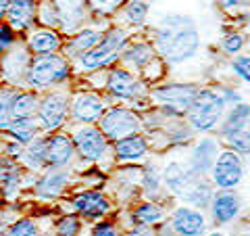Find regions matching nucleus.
I'll use <instances>...</instances> for the list:
<instances>
[{"mask_svg":"<svg viewBox=\"0 0 250 236\" xmlns=\"http://www.w3.org/2000/svg\"><path fill=\"white\" fill-rule=\"evenodd\" d=\"M88 236H119V230H117L115 222H111V219H100V222L92 226Z\"/></svg>","mask_w":250,"mask_h":236,"instance_id":"49530a36","label":"nucleus"},{"mask_svg":"<svg viewBox=\"0 0 250 236\" xmlns=\"http://www.w3.org/2000/svg\"><path fill=\"white\" fill-rule=\"evenodd\" d=\"M244 176H246L244 157H240L231 148L223 146L208 174V180L213 182V186L217 190H236L244 182Z\"/></svg>","mask_w":250,"mask_h":236,"instance_id":"9d476101","label":"nucleus"},{"mask_svg":"<svg viewBox=\"0 0 250 236\" xmlns=\"http://www.w3.org/2000/svg\"><path fill=\"white\" fill-rule=\"evenodd\" d=\"M159 132L163 134L167 146H186V144L194 142V138H196V132L190 128L186 117L184 119H169Z\"/></svg>","mask_w":250,"mask_h":236,"instance_id":"2f4dec72","label":"nucleus"},{"mask_svg":"<svg viewBox=\"0 0 250 236\" xmlns=\"http://www.w3.org/2000/svg\"><path fill=\"white\" fill-rule=\"evenodd\" d=\"M125 4V0H88L90 15H100V17H108V15H117L119 9Z\"/></svg>","mask_w":250,"mask_h":236,"instance_id":"79ce46f5","label":"nucleus"},{"mask_svg":"<svg viewBox=\"0 0 250 236\" xmlns=\"http://www.w3.org/2000/svg\"><path fill=\"white\" fill-rule=\"evenodd\" d=\"M167 224L175 232V236H205L208 219L205 215V211L179 203V205H175L169 211Z\"/></svg>","mask_w":250,"mask_h":236,"instance_id":"2eb2a0df","label":"nucleus"},{"mask_svg":"<svg viewBox=\"0 0 250 236\" xmlns=\"http://www.w3.org/2000/svg\"><path fill=\"white\" fill-rule=\"evenodd\" d=\"M31 63V54L23 40H17L11 50H6L0 57V71H2V80L9 82L13 88H23L27 77V69Z\"/></svg>","mask_w":250,"mask_h":236,"instance_id":"4468645a","label":"nucleus"},{"mask_svg":"<svg viewBox=\"0 0 250 236\" xmlns=\"http://www.w3.org/2000/svg\"><path fill=\"white\" fill-rule=\"evenodd\" d=\"M140 194L146 201H156L159 203L165 196V186H163V176L159 165L154 163V159H146L140 167Z\"/></svg>","mask_w":250,"mask_h":236,"instance_id":"cd10ccee","label":"nucleus"},{"mask_svg":"<svg viewBox=\"0 0 250 236\" xmlns=\"http://www.w3.org/2000/svg\"><path fill=\"white\" fill-rule=\"evenodd\" d=\"M215 190L217 188L213 186V182H210L208 178H196L194 184L186 190V194L179 199V203H182V205H190L194 209H200V211H207L210 207Z\"/></svg>","mask_w":250,"mask_h":236,"instance_id":"c756f323","label":"nucleus"},{"mask_svg":"<svg viewBox=\"0 0 250 236\" xmlns=\"http://www.w3.org/2000/svg\"><path fill=\"white\" fill-rule=\"evenodd\" d=\"M131 40V31L123 25H111L104 29L100 42L94 46L92 50L82 54L77 59V67L83 73H96V71H106L113 65H117L121 59L123 48Z\"/></svg>","mask_w":250,"mask_h":236,"instance_id":"7ed1b4c3","label":"nucleus"},{"mask_svg":"<svg viewBox=\"0 0 250 236\" xmlns=\"http://www.w3.org/2000/svg\"><path fill=\"white\" fill-rule=\"evenodd\" d=\"M167 63L163 61L159 54H156V57L148 63V65L142 69V73H140V77H142V80L148 84V86H156V84H161V80L163 77H165V73H167Z\"/></svg>","mask_w":250,"mask_h":236,"instance_id":"ea45409f","label":"nucleus"},{"mask_svg":"<svg viewBox=\"0 0 250 236\" xmlns=\"http://www.w3.org/2000/svg\"><path fill=\"white\" fill-rule=\"evenodd\" d=\"M244 201L236 190H215L213 201H210V219L217 226H228L231 222H236Z\"/></svg>","mask_w":250,"mask_h":236,"instance_id":"6ab92c4d","label":"nucleus"},{"mask_svg":"<svg viewBox=\"0 0 250 236\" xmlns=\"http://www.w3.org/2000/svg\"><path fill=\"white\" fill-rule=\"evenodd\" d=\"M215 90L221 94V98L225 100V105L228 107H231V105H238V103H242L244 100V94L240 92V88H236V86H225V84H217L215 86Z\"/></svg>","mask_w":250,"mask_h":236,"instance_id":"a18cd8bd","label":"nucleus"},{"mask_svg":"<svg viewBox=\"0 0 250 236\" xmlns=\"http://www.w3.org/2000/svg\"><path fill=\"white\" fill-rule=\"evenodd\" d=\"M228 105L215 86H200V90L186 113V121L196 134H215Z\"/></svg>","mask_w":250,"mask_h":236,"instance_id":"423d86ee","label":"nucleus"},{"mask_svg":"<svg viewBox=\"0 0 250 236\" xmlns=\"http://www.w3.org/2000/svg\"><path fill=\"white\" fill-rule=\"evenodd\" d=\"M225 146L231 148L233 153H238L240 157H250V134L248 132L238 134V136H233L231 140H228Z\"/></svg>","mask_w":250,"mask_h":236,"instance_id":"c03bdc74","label":"nucleus"},{"mask_svg":"<svg viewBox=\"0 0 250 236\" xmlns=\"http://www.w3.org/2000/svg\"><path fill=\"white\" fill-rule=\"evenodd\" d=\"M19 88H13V86H0V130L2 132H6L13 121V100Z\"/></svg>","mask_w":250,"mask_h":236,"instance_id":"e433bc0d","label":"nucleus"},{"mask_svg":"<svg viewBox=\"0 0 250 236\" xmlns=\"http://www.w3.org/2000/svg\"><path fill=\"white\" fill-rule=\"evenodd\" d=\"M221 140L213 134H200V136L192 142V148L188 153V167L196 178H208L210 169L217 161L219 153H221Z\"/></svg>","mask_w":250,"mask_h":236,"instance_id":"ddd939ff","label":"nucleus"},{"mask_svg":"<svg viewBox=\"0 0 250 236\" xmlns=\"http://www.w3.org/2000/svg\"><path fill=\"white\" fill-rule=\"evenodd\" d=\"M205 236H228V232H223V230H213V232H208Z\"/></svg>","mask_w":250,"mask_h":236,"instance_id":"864d4df0","label":"nucleus"},{"mask_svg":"<svg viewBox=\"0 0 250 236\" xmlns=\"http://www.w3.org/2000/svg\"><path fill=\"white\" fill-rule=\"evenodd\" d=\"M75 161V146L69 132H52L46 136V167H69Z\"/></svg>","mask_w":250,"mask_h":236,"instance_id":"aec40b11","label":"nucleus"},{"mask_svg":"<svg viewBox=\"0 0 250 236\" xmlns=\"http://www.w3.org/2000/svg\"><path fill=\"white\" fill-rule=\"evenodd\" d=\"M161 176H163V186H165V192L173 199H182L186 194V190L194 184L196 176L192 174V169L188 167L186 161H179V159H171L165 163V167L161 169Z\"/></svg>","mask_w":250,"mask_h":236,"instance_id":"a211bd4d","label":"nucleus"},{"mask_svg":"<svg viewBox=\"0 0 250 236\" xmlns=\"http://www.w3.org/2000/svg\"><path fill=\"white\" fill-rule=\"evenodd\" d=\"M69 100L71 96L67 90H48L42 94L36 111V119L42 132H61L69 123Z\"/></svg>","mask_w":250,"mask_h":236,"instance_id":"1a4fd4ad","label":"nucleus"},{"mask_svg":"<svg viewBox=\"0 0 250 236\" xmlns=\"http://www.w3.org/2000/svg\"><path fill=\"white\" fill-rule=\"evenodd\" d=\"M229 67H231L233 75H236L240 82L250 86V54L248 52H240V54H236V57H231Z\"/></svg>","mask_w":250,"mask_h":236,"instance_id":"37998d69","label":"nucleus"},{"mask_svg":"<svg viewBox=\"0 0 250 236\" xmlns=\"http://www.w3.org/2000/svg\"><path fill=\"white\" fill-rule=\"evenodd\" d=\"M246 46V34L244 31H228L221 38V52L228 54V57H236L244 50Z\"/></svg>","mask_w":250,"mask_h":236,"instance_id":"a19ab883","label":"nucleus"},{"mask_svg":"<svg viewBox=\"0 0 250 236\" xmlns=\"http://www.w3.org/2000/svg\"><path fill=\"white\" fill-rule=\"evenodd\" d=\"M40 125H38L36 117H19V119H13L11 125L6 128V134L11 136V140L19 142L21 146H27L31 140H36L40 136Z\"/></svg>","mask_w":250,"mask_h":236,"instance_id":"72a5a7b5","label":"nucleus"},{"mask_svg":"<svg viewBox=\"0 0 250 236\" xmlns=\"http://www.w3.org/2000/svg\"><path fill=\"white\" fill-rule=\"evenodd\" d=\"M82 217L75 213H65L54 222V236H80L82 232Z\"/></svg>","mask_w":250,"mask_h":236,"instance_id":"58836bf2","label":"nucleus"},{"mask_svg":"<svg viewBox=\"0 0 250 236\" xmlns=\"http://www.w3.org/2000/svg\"><path fill=\"white\" fill-rule=\"evenodd\" d=\"M111 105L104 94L96 90H75L69 100V121L82 125H96Z\"/></svg>","mask_w":250,"mask_h":236,"instance_id":"9b49d317","label":"nucleus"},{"mask_svg":"<svg viewBox=\"0 0 250 236\" xmlns=\"http://www.w3.org/2000/svg\"><path fill=\"white\" fill-rule=\"evenodd\" d=\"M156 57V50L150 40H129L127 46L121 52L119 65H123L125 69L134 73H142V69Z\"/></svg>","mask_w":250,"mask_h":236,"instance_id":"bb28decb","label":"nucleus"},{"mask_svg":"<svg viewBox=\"0 0 250 236\" xmlns=\"http://www.w3.org/2000/svg\"><path fill=\"white\" fill-rule=\"evenodd\" d=\"M15 42H17V34H15L6 23H2V25H0V57H2L6 50H11Z\"/></svg>","mask_w":250,"mask_h":236,"instance_id":"de8ad7c7","label":"nucleus"},{"mask_svg":"<svg viewBox=\"0 0 250 236\" xmlns=\"http://www.w3.org/2000/svg\"><path fill=\"white\" fill-rule=\"evenodd\" d=\"M119 17L123 27H146L150 17V0H125V4L119 9Z\"/></svg>","mask_w":250,"mask_h":236,"instance_id":"7c9ffc66","label":"nucleus"},{"mask_svg":"<svg viewBox=\"0 0 250 236\" xmlns=\"http://www.w3.org/2000/svg\"><path fill=\"white\" fill-rule=\"evenodd\" d=\"M125 236H156V230L150 226H131L127 232H125Z\"/></svg>","mask_w":250,"mask_h":236,"instance_id":"3c124183","label":"nucleus"},{"mask_svg":"<svg viewBox=\"0 0 250 236\" xmlns=\"http://www.w3.org/2000/svg\"><path fill=\"white\" fill-rule=\"evenodd\" d=\"M54 4L61 11V19H62L61 34L62 36H71L75 31H80L90 17L88 0H54Z\"/></svg>","mask_w":250,"mask_h":236,"instance_id":"b1692460","label":"nucleus"},{"mask_svg":"<svg viewBox=\"0 0 250 236\" xmlns=\"http://www.w3.org/2000/svg\"><path fill=\"white\" fill-rule=\"evenodd\" d=\"M2 236H42V230H40V226L36 224V219L19 215L9 228H6V232Z\"/></svg>","mask_w":250,"mask_h":236,"instance_id":"4c0bfd02","label":"nucleus"},{"mask_svg":"<svg viewBox=\"0 0 250 236\" xmlns=\"http://www.w3.org/2000/svg\"><path fill=\"white\" fill-rule=\"evenodd\" d=\"M152 46L167 65H184L200 50V31L190 15H165L152 29Z\"/></svg>","mask_w":250,"mask_h":236,"instance_id":"f257e3e1","label":"nucleus"},{"mask_svg":"<svg viewBox=\"0 0 250 236\" xmlns=\"http://www.w3.org/2000/svg\"><path fill=\"white\" fill-rule=\"evenodd\" d=\"M27 46V50L31 57H38V54H54L62 48V38L61 31L57 29H48V27H34L31 31H27V40H23Z\"/></svg>","mask_w":250,"mask_h":236,"instance_id":"a878e982","label":"nucleus"},{"mask_svg":"<svg viewBox=\"0 0 250 236\" xmlns=\"http://www.w3.org/2000/svg\"><path fill=\"white\" fill-rule=\"evenodd\" d=\"M150 151H152L150 138H148V134H144V132L113 142V157H115V161L121 165L144 163L148 157H150Z\"/></svg>","mask_w":250,"mask_h":236,"instance_id":"f3484780","label":"nucleus"},{"mask_svg":"<svg viewBox=\"0 0 250 236\" xmlns=\"http://www.w3.org/2000/svg\"><path fill=\"white\" fill-rule=\"evenodd\" d=\"M19 163L27 171H34V174L46 169V136H38L27 146H23Z\"/></svg>","mask_w":250,"mask_h":236,"instance_id":"473e14b6","label":"nucleus"},{"mask_svg":"<svg viewBox=\"0 0 250 236\" xmlns=\"http://www.w3.org/2000/svg\"><path fill=\"white\" fill-rule=\"evenodd\" d=\"M167 209L163 203H156V201H146V199H140L134 209H131V222L136 226H161L163 222H167Z\"/></svg>","mask_w":250,"mask_h":236,"instance_id":"c85d7f7f","label":"nucleus"},{"mask_svg":"<svg viewBox=\"0 0 250 236\" xmlns=\"http://www.w3.org/2000/svg\"><path fill=\"white\" fill-rule=\"evenodd\" d=\"M38 105H40V92L19 90L13 100V119H19V117H36Z\"/></svg>","mask_w":250,"mask_h":236,"instance_id":"c9c22d12","label":"nucleus"},{"mask_svg":"<svg viewBox=\"0 0 250 236\" xmlns=\"http://www.w3.org/2000/svg\"><path fill=\"white\" fill-rule=\"evenodd\" d=\"M246 132H248V134H250V123H248V130H246Z\"/></svg>","mask_w":250,"mask_h":236,"instance_id":"6e6d98bb","label":"nucleus"},{"mask_svg":"<svg viewBox=\"0 0 250 236\" xmlns=\"http://www.w3.org/2000/svg\"><path fill=\"white\" fill-rule=\"evenodd\" d=\"M17 207H4L0 209V236L6 232V228H9L15 219H17Z\"/></svg>","mask_w":250,"mask_h":236,"instance_id":"8fccbe9b","label":"nucleus"},{"mask_svg":"<svg viewBox=\"0 0 250 236\" xmlns=\"http://www.w3.org/2000/svg\"><path fill=\"white\" fill-rule=\"evenodd\" d=\"M96 125L108 138V142H117L121 138L142 132V115L127 105H108Z\"/></svg>","mask_w":250,"mask_h":236,"instance_id":"6e6552de","label":"nucleus"},{"mask_svg":"<svg viewBox=\"0 0 250 236\" xmlns=\"http://www.w3.org/2000/svg\"><path fill=\"white\" fill-rule=\"evenodd\" d=\"M25 167L19 161L0 155V194H2V199L13 201L25 186Z\"/></svg>","mask_w":250,"mask_h":236,"instance_id":"412c9836","label":"nucleus"},{"mask_svg":"<svg viewBox=\"0 0 250 236\" xmlns=\"http://www.w3.org/2000/svg\"><path fill=\"white\" fill-rule=\"evenodd\" d=\"M11 0H0V25L4 23V13H6V6H9Z\"/></svg>","mask_w":250,"mask_h":236,"instance_id":"603ef678","label":"nucleus"},{"mask_svg":"<svg viewBox=\"0 0 250 236\" xmlns=\"http://www.w3.org/2000/svg\"><path fill=\"white\" fill-rule=\"evenodd\" d=\"M73 180V174L69 167H46L36 178L34 196L38 201H57L61 199Z\"/></svg>","mask_w":250,"mask_h":236,"instance_id":"dca6fc26","label":"nucleus"},{"mask_svg":"<svg viewBox=\"0 0 250 236\" xmlns=\"http://www.w3.org/2000/svg\"><path fill=\"white\" fill-rule=\"evenodd\" d=\"M198 90L200 86L192 82H161L150 86L148 103L159 109L167 119H184Z\"/></svg>","mask_w":250,"mask_h":236,"instance_id":"20e7f679","label":"nucleus"},{"mask_svg":"<svg viewBox=\"0 0 250 236\" xmlns=\"http://www.w3.org/2000/svg\"><path fill=\"white\" fill-rule=\"evenodd\" d=\"M103 34H104V29H98V27H92V25L90 27H82L80 31H75V34L65 38V42H62V48H61V54L69 63L77 61L82 54L92 50L94 46L100 42Z\"/></svg>","mask_w":250,"mask_h":236,"instance_id":"4be33fe9","label":"nucleus"},{"mask_svg":"<svg viewBox=\"0 0 250 236\" xmlns=\"http://www.w3.org/2000/svg\"><path fill=\"white\" fill-rule=\"evenodd\" d=\"M71 63H69L61 52L54 54H38L31 57L25 86L34 92H48L71 80Z\"/></svg>","mask_w":250,"mask_h":236,"instance_id":"39448f33","label":"nucleus"},{"mask_svg":"<svg viewBox=\"0 0 250 236\" xmlns=\"http://www.w3.org/2000/svg\"><path fill=\"white\" fill-rule=\"evenodd\" d=\"M113 211V201L106 192L98 188H85L69 199V213L82 217V222L96 224Z\"/></svg>","mask_w":250,"mask_h":236,"instance_id":"f8f14e48","label":"nucleus"},{"mask_svg":"<svg viewBox=\"0 0 250 236\" xmlns=\"http://www.w3.org/2000/svg\"><path fill=\"white\" fill-rule=\"evenodd\" d=\"M36 23L40 27H48V29L61 31L62 19H61V11H59V6L54 4V0H38V4H36Z\"/></svg>","mask_w":250,"mask_h":236,"instance_id":"f704fd0d","label":"nucleus"},{"mask_svg":"<svg viewBox=\"0 0 250 236\" xmlns=\"http://www.w3.org/2000/svg\"><path fill=\"white\" fill-rule=\"evenodd\" d=\"M69 136L73 140L75 157L85 165H103L113 153V142H108L98 125L71 123Z\"/></svg>","mask_w":250,"mask_h":236,"instance_id":"0eeeda50","label":"nucleus"},{"mask_svg":"<svg viewBox=\"0 0 250 236\" xmlns=\"http://www.w3.org/2000/svg\"><path fill=\"white\" fill-rule=\"evenodd\" d=\"M148 86L138 73L125 69L123 65H113L111 69H106V80H104V96L111 103H123L131 109H142L146 111L150 103H148ZM140 113V111H138Z\"/></svg>","mask_w":250,"mask_h":236,"instance_id":"f03ea898","label":"nucleus"},{"mask_svg":"<svg viewBox=\"0 0 250 236\" xmlns=\"http://www.w3.org/2000/svg\"><path fill=\"white\" fill-rule=\"evenodd\" d=\"M248 123H250V103L242 100V103H238V105L228 107L225 113H223L221 123H219V128H217L219 140L228 142V140H231L233 136L246 132Z\"/></svg>","mask_w":250,"mask_h":236,"instance_id":"5701e85b","label":"nucleus"},{"mask_svg":"<svg viewBox=\"0 0 250 236\" xmlns=\"http://www.w3.org/2000/svg\"><path fill=\"white\" fill-rule=\"evenodd\" d=\"M36 4L38 0H11L4 13V23L15 34L31 31L36 25Z\"/></svg>","mask_w":250,"mask_h":236,"instance_id":"393cba45","label":"nucleus"},{"mask_svg":"<svg viewBox=\"0 0 250 236\" xmlns=\"http://www.w3.org/2000/svg\"><path fill=\"white\" fill-rule=\"evenodd\" d=\"M0 84H2V71H0Z\"/></svg>","mask_w":250,"mask_h":236,"instance_id":"5fc2aeb1","label":"nucleus"},{"mask_svg":"<svg viewBox=\"0 0 250 236\" xmlns=\"http://www.w3.org/2000/svg\"><path fill=\"white\" fill-rule=\"evenodd\" d=\"M217 2L225 13H238L250 9V0H217Z\"/></svg>","mask_w":250,"mask_h":236,"instance_id":"09e8293b","label":"nucleus"}]
</instances>
